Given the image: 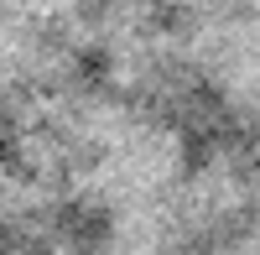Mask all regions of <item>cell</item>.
<instances>
[{
  "instance_id": "6da1fadb",
  "label": "cell",
  "mask_w": 260,
  "mask_h": 255,
  "mask_svg": "<svg viewBox=\"0 0 260 255\" xmlns=\"http://www.w3.org/2000/svg\"><path fill=\"white\" fill-rule=\"evenodd\" d=\"M110 229H115V214L99 208V203H68L62 208V235H68L73 245H83V250H94L99 240H110Z\"/></svg>"
},
{
  "instance_id": "7a4b0ae2",
  "label": "cell",
  "mask_w": 260,
  "mask_h": 255,
  "mask_svg": "<svg viewBox=\"0 0 260 255\" xmlns=\"http://www.w3.org/2000/svg\"><path fill=\"white\" fill-rule=\"evenodd\" d=\"M73 73L83 78V83H104L115 73V52L110 47H83L78 57H73Z\"/></svg>"
},
{
  "instance_id": "3957f363",
  "label": "cell",
  "mask_w": 260,
  "mask_h": 255,
  "mask_svg": "<svg viewBox=\"0 0 260 255\" xmlns=\"http://www.w3.org/2000/svg\"><path fill=\"white\" fill-rule=\"evenodd\" d=\"M208 156H213V136L208 131H187L182 136V167L198 172V167H208Z\"/></svg>"
},
{
  "instance_id": "277c9868",
  "label": "cell",
  "mask_w": 260,
  "mask_h": 255,
  "mask_svg": "<svg viewBox=\"0 0 260 255\" xmlns=\"http://www.w3.org/2000/svg\"><path fill=\"white\" fill-rule=\"evenodd\" d=\"M78 16L89 21V26H99L104 16H115V0H78Z\"/></svg>"
}]
</instances>
